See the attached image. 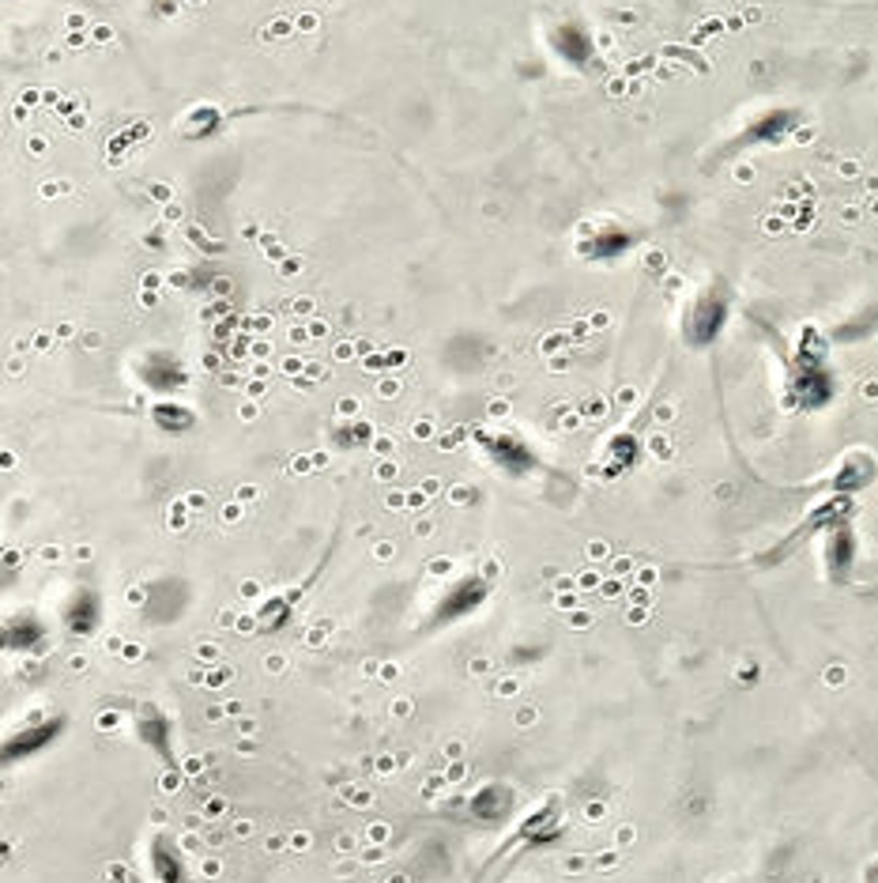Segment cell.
<instances>
[{"label":"cell","instance_id":"cell-9","mask_svg":"<svg viewBox=\"0 0 878 883\" xmlns=\"http://www.w3.org/2000/svg\"><path fill=\"white\" fill-rule=\"evenodd\" d=\"M634 242H637L634 231H626V227H618V224H603L592 235L581 238V258H589V261H615V258H623V253Z\"/></svg>","mask_w":878,"mask_h":883},{"label":"cell","instance_id":"cell-10","mask_svg":"<svg viewBox=\"0 0 878 883\" xmlns=\"http://www.w3.org/2000/svg\"><path fill=\"white\" fill-rule=\"evenodd\" d=\"M136 737L147 752H155L158 759H166V766H174V726L163 710H144L136 718Z\"/></svg>","mask_w":878,"mask_h":883},{"label":"cell","instance_id":"cell-15","mask_svg":"<svg viewBox=\"0 0 878 883\" xmlns=\"http://www.w3.org/2000/svg\"><path fill=\"white\" fill-rule=\"evenodd\" d=\"M509 811V789H498V785H486L483 793H475L472 800V816L483 819V824H494Z\"/></svg>","mask_w":878,"mask_h":883},{"label":"cell","instance_id":"cell-8","mask_svg":"<svg viewBox=\"0 0 878 883\" xmlns=\"http://www.w3.org/2000/svg\"><path fill=\"white\" fill-rule=\"evenodd\" d=\"M140 382L155 393H177V390H185L189 374H185L182 359L171 356V351H151L144 363H140Z\"/></svg>","mask_w":878,"mask_h":883},{"label":"cell","instance_id":"cell-6","mask_svg":"<svg viewBox=\"0 0 878 883\" xmlns=\"http://www.w3.org/2000/svg\"><path fill=\"white\" fill-rule=\"evenodd\" d=\"M61 626L73 639H91L102 626V597L95 589H76L73 597L61 604Z\"/></svg>","mask_w":878,"mask_h":883},{"label":"cell","instance_id":"cell-4","mask_svg":"<svg viewBox=\"0 0 878 883\" xmlns=\"http://www.w3.org/2000/svg\"><path fill=\"white\" fill-rule=\"evenodd\" d=\"M483 449H486V457H491V465L509 476V480H525V476L539 472L536 449H531L520 435H509V430L483 435Z\"/></svg>","mask_w":878,"mask_h":883},{"label":"cell","instance_id":"cell-3","mask_svg":"<svg viewBox=\"0 0 878 883\" xmlns=\"http://www.w3.org/2000/svg\"><path fill=\"white\" fill-rule=\"evenodd\" d=\"M65 726H68V721L61 718V713H57V718L26 721V726H20L15 732H8V737H4V748H0V755H4V763H8V766L26 763V759L50 752V748L61 740V732H65Z\"/></svg>","mask_w":878,"mask_h":883},{"label":"cell","instance_id":"cell-12","mask_svg":"<svg viewBox=\"0 0 878 883\" xmlns=\"http://www.w3.org/2000/svg\"><path fill=\"white\" fill-rule=\"evenodd\" d=\"M147 864H151V876L158 883H189V869H185L182 850L174 846V838L158 835L155 842L147 846Z\"/></svg>","mask_w":878,"mask_h":883},{"label":"cell","instance_id":"cell-13","mask_svg":"<svg viewBox=\"0 0 878 883\" xmlns=\"http://www.w3.org/2000/svg\"><path fill=\"white\" fill-rule=\"evenodd\" d=\"M46 642H50V626H46V620H39L34 612L12 615L8 626H4V646L8 650L34 653V650H46Z\"/></svg>","mask_w":878,"mask_h":883},{"label":"cell","instance_id":"cell-2","mask_svg":"<svg viewBox=\"0 0 878 883\" xmlns=\"http://www.w3.org/2000/svg\"><path fill=\"white\" fill-rule=\"evenodd\" d=\"M486 597H491V581L479 578V574H464V578H457L446 593L438 597L430 626L438 631V626H452V623L468 620V615H475L479 608L486 604Z\"/></svg>","mask_w":878,"mask_h":883},{"label":"cell","instance_id":"cell-5","mask_svg":"<svg viewBox=\"0 0 878 883\" xmlns=\"http://www.w3.org/2000/svg\"><path fill=\"white\" fill-rule=\"evenodd\" d=\"M792 396L795 401L803 404V408H822V404H830V396H833V378H830V370L822 359H814V356H806L800 367L792 370Z\"/></svg>","mask_w":878,"mask_h":883},{"label":"cell","instance_id":"cell-11","mask_svg":"<svg viewBox=\"0 0 878 883\" xmlns=\"http://www.w3.org/2000/svg\"><path fill=\"white\" fill-rule=\"evenodd\" d=\"M551 50L558 53V61L570 68H584L592 61V34L584 31L581 23H558L551 34Z\"/></svg>","mask_w":878,"mask_h":883},{"label":"cell","instance_id":"cell-7","mask_svg":"<svg viewBox=\"0 0 878 883\" xmlns=\"http://www.w3.org/2000/svg\"><path fill=\"white\" fill-rule=\"evenodd\" d=\"M856 570V533L848 521H833L826 536V574L833 586H845Z\"/></svg>","mask_w":878,"mask_h":883},{"label":"cell","instance_id":"cell-16","mask_svg":"<svg viewBox=\"0 0 878 883\" xmlns=\"http://www.w3.org/2000/svg\"><path fill=\"white\" fill-rule=\"evenodd\" d=\"M607 461H615V472H623V468H629V465L637 461V442L629 438V435H618L615 442H611Z\"/></svg>","mask_w":878,"mask_h":883},{"label":"cell","instance_id":"cell-1","mask_svg":"<svg viewBox=\"0 0 878 883\" xmlns=\"http://www.w3.org/2000/svg\"><path fill=\"white\" fill-rule=\"evenodd\" d=\"M732 314V298L721 284H709L705 291H698L694 303L682 314V337H687L690 348H713L721 340L724 325H728Z\"/></svg>","mask_w":878,"mask_h":883},{"label":"cell","instance_id":"cell-14","mask_svg":"<svg viewBox=\"0 0 878 883\" xmlns=\"http://www.w3.org/2000/svg\"><path fill=\"white\" fill-rule=\"evenodd\" d=\"M151 419H155V427L166 430V435H185V430L197 427V416H193V412L185 408V404H177V401L155 404V408H151Z\"/></svg>","mask_w":878,"mask_h":883}]
</instances>
